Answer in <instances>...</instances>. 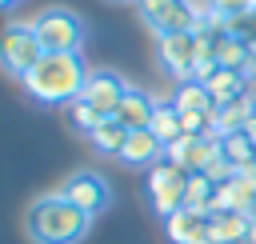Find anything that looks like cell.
Masks as SVG:
<instances>
[{
  "mask_svg": "<svg viewBox=\"0 0 256 244\" xmlns=\"http://www.w3.org/2000/svg\"><path fill=\"white\" fill-rule=\"evenodd\" d=\"M204 88H208L212 104L220 108V104H228V100H240V96L248 92V80H244V72H236V68H216V72L204 80Z\"/></svg>",
  "mask_w": 256,
  "mask_h": 244,
  "instance_id": "13",
  "label": "cell"
},
{
  "mask_svg": "<svg viewBox=\"0 0 256 244\" xmlns=\"http://www.w3.org/2000/svg\"><path fill=\"white\" fill-rule=\"evenodd\" d=\"M184 184H188V172L168 160H160L144 172V192H148V204L160 220H168L172 212L184 208Z\"/></svg>",
  "mask_w": 256,
  "mask_h": 244,
  "instance_id": "6",
  "label": "cell"
},
{
  "mask_svg": "<svg viewBox=\"0 0 256 244\" xmlns=\"http://www.w3.org/2000/svg\"><path fill=\"white\" fill-rule=\"evenodd\" d=\"M12 4H20V0H0V8H12Z\"/></svg>",
  "mask_w": 256,
  "mask_h": 244,
  "instance_id": "27",
  "label": "cell"
},
{
  "mask_svg": "<svg viewBox=\"0 0 256 244\" xmlns=\"http://www.w3.org/2000/svg\"><path fill=\"white\" fill-rule=\"evenodd\" d=\"M124 140H128V128H124L116 116H104V120L96 124V132H92V144H96V152H104V156H120Z\"/></svg>",
  "mask_w": 256,
  "mask_h": 244,
  "instance_id": "20",
  "label": "cell"
},
{
  "mask_svg": "<svg viewBox=\"0 0 256 244\" xmlns=\"http://www.w3.org/2000/svg\"><path fill=\"white\" fill-rule=\"evenodd\" d=\"M68 116H72V124H76L80 132H88V136H92V132H96V124H100V116H96L84 100H72V104H68Z\"/></svg>",
  "mask_w": 256,
  "mask_h": 244,
  "instance_id": "22",
  "label": "cell"
},
{
  "mask_svg": "<svg viewBox=\"0 0 256 244\" xmlns=\"http://www.w3.org/2000/svg\"><path fill=\"white\" fill-rule=\"evenodd\" d=\"M132 4H136V16H140L156 36L196 32L200 12H204V4H192V0H132Z\"/></svg>",
  "mask_w": 256,
  "mask_h": 244,
  "instance_id": "5",
  "label": "cell"
},
{
  "mask_svg": "<svg viewBox=\"0 0 256 244\" xmlns=\"http://www.w3.org/2000/svg\"><path fill=\"white\" fill-rule=\"evenodd\" d=\"M212 192H216V184H212L204 172H188V184H184V208H192V212H204V216H208Z\"/></svg>",
  "mask_w": 256,
  "mask_h": 244,
  "instance_id": "21",
  "label": "cell"
},
{
  "mask_svg": "<svg viewBox=\"0 0 256 244\" xmlns=\"http://www.w3.org/2000/svg\"><path fill=\"white\" fill-rule=\"evenodd\" d=\"M68 204H76L80 212H88V216H100L104 208H108V180L104 176H96V172H72L68 180H64V192H60Z\"/></svg>",
  "mask_w": 256,
  "mask_h": 244,
  "instance_id": "9",
  "label": "cell"
},
{
  "mask_svg": "<svg viewBox=\"0 0 256 244\" xmlns=\"http://www.w3.org/2000/svg\"><path fill=\"white\" fill-rule=\"evenodd\" d=\"M156 56H160V68L176 80H192V64L200 56V36L196 32H168V36H156Z\"/></svg>",
  "mask_w": 256,
  "mask_h": 244,
  "instance_id": "7",
  "label": "cell"
},
{
  "mask_svg": "<svg viewBox=\"0 0 256 244\" xmlns=\"http://www.w3.org/2000/svg\"><path fill=\"white\" fill-rule=\"evenodd\" d=\"M208 8L232 20V16H244V12H256V0H208Z\"/></svg>",
  "mask_w": 256,
  "mask_h": 244,
  "instance_id": "23",
  "label": "cell"
},
{
  "mask_svg": "<svg viewBox=\"0 0 256 244\" xmlns=\"http://www.w3.org/2000/svg\"><path fill=\"white\" fill-rule=\"evenodd\" d=\"M204 40H208V36H204ZM212 56H216V64H220V68H236V72H244V68H248V60H252V48H248L240 36L220 32V36H212Z\"/></svg>",
  "mask_w": 256,
  "mask_h": 244,
  "instance_id": "15",
  "label": "cell"
},
{
  "mask_svg": "<svg viewBox=\"0 0 256 244\" xmlns=\"http://www.w3.org/2000/svg\"><path fill=\"white\" fill-rule=\"evenodd\" d=\"M124 92H128V84H124L116 72H88L84 92H80L76 100H84V104L104 120V116H116V108H120Z\"/></svg>",
  "mask_w": 256,
  "mask_h": 244,
  "instance_id": "8",
  "label": "cell"
},
{
  "mask_svg": "<svg viewBox=\"0 0 256 244\" xmlns=\"http://www.w3.org/2000/svg\"><path fill=\"white\" fill-rule=\"evenodd\" d=\"M244 244H256V216L248 220V236H244Z\"/></svg>",
  "mask_w": 256,
  "mask_h": 244,
  "instance_id": "26",
  "label": "cell"
},
{
  "mask_svg": "<svg viewBox=\"0 0 256 244\" xmlns=\"http://www.w3.org/2000/svg\"><path fill=\"white\" fill-rule=\"evenodd\" d=\"M120 160H124L128 168H152V164L164 160V144H160L148 128H132L128 140H124V148H120Z\"/></svg>",
  "mask_w": 256,
  "mask_h": 244,
  "instance_id": "10",
  "label": "cell"
},
{
  "mask_svg": "<svg viewBox=\"0 0 256 244\" xmlns=\"http://www.w3.org/2000/svg\"><path fill=\"white\" fill-rule=\"evenodd\" d=\"M84 80H88V68L80 52H44L20 84L40 104H72L84 92Z\"/></svg>",
  "mask_w": 256,
  "mask_h": 244,
  "instance_id": "1",
  "label": "cell"
},
{
  "mask_svg": "<svg viewBox=\"0 0 256 244\" xmlns=\"http://www.w3.org/2000/svg\"><path fill=\"white\" fill-rule=\"evenodd\" d=\"M220 152L228 164H236V172H256V144L244 132H228L220 140Z\"/></svg>",
  "mask_w": 256,
  "mask_h": 244,
  "instance_id": "16",
  "label": "cell"
},
{
  "mask_svg": "<svg viewBox=\"0 0 256 244\" xmlns=\"http://www.w3.org/2000/svg\"><path fill=\"white\" fill-rule=\"evenodd\" d=\"M172 104H176L180 112H208V108H216L212 96H208V88H204L200 80H180L176 92H172Z\"/></svg>",
  "mask_w": 256,
  "mask_h": 244,
  "instance_id": "18",
  "label": "cell"
},
{
  "mask_svg": "<svg viewBox=\"0 0 256 244\" xmlns=\"http://www.w3.org/2000/svg\"><path fill=\"white\" fill-rule=\"evenodd\" d=\"M256 112V100L244 92L240 100H228V104H220L216 108V124H220V136H228V132H244V124H248V116Z\"/></svg>",
  "mask_w": 256,
  "mask_h": 244,
  "instance_id": "17",
  "label": "cell"
},
{
  "mask_svg": "<svg viewBox=\"0 0 256 244\" xmlns=\"http://www.w3.org/2000/svg\"><path fill=\"white\" fill-rule=\"evenodd\" d=\"M248 220L252 216H244V212H216V216H208V240L212 244H244Z\"/></svg>",
  "mask_w": 256,
  "mask_h": 244,
  "instance_id": "14",
  "label": "cell"
},
{
  "mask_svg": "<svg viewBox=\"0 0 256 244\" xmlns=\"http://www.w3.org/2000/svg\"><path fill=\"white\" fill-rule=\"evenodd\" d=\"M40 56H44V48H40V40H36L32 20H12V24L0 32V64H4L8 76L24 80V76L36 68Z\"/></svg>",
  "mask_w": 256,
  "mask_h": 244,
  "instance_id": "4",
  "label": "cell"
},
{
  "mask_svg": "<svg viewBox=\"0 0 256 244\" xmlns=\"http://www.w3.org/2000/svg\"><path fill=\"white\" fill-rule=\"evenodd\" d=\"M244 136H248V140H252V144H256V112H252V116H248V124H244Z\"/></svg>",
  "mask_w": 256,
  "mask_h": 244,
  "instance_id": "25",
  "label": "cell"
},
{
  "mask_svg": "<svg viewBox=\"0 0 256 244\" xmlns=\"http://www.w3.org/2000/svg\"><path fill=\"white\" fill-rule=\"evenodd\" d=\"M32 28H36V40L44 52H80L84 44V20L72 12V8H44L40 16H32Z\"/></svg>",
  "mask_w": 256,
  "mask_h": 244,
  "instance_id": "3",
  "label": "cell"
},
{
  "mask_svg": "<svg viewBox=\"0 0 256 244\" xmlns=\"http://www.w3.org/2000/svg\"><path fill=\"white\" fill-rule=\"evenodd\" d=\"M164 232H168L172 244H204L208 240V216L192 212V208H180L164 220Z\"/></svg>",
  "mask_w": 256,
  "mask_h": 244,
  "instance_id": "11",
  "label": "cell"
},
{
  "mask_svg": "<svg viewBox=\"0 0 256 244\" xmlns=\"http://www.w3.org/2000/svg\"><path fill=\"white\" fill-rule=\"evenodd\" d=\"M204 176H208L212 184H228V180L236 176V164H228V160H224V152H220V156H216V160L204 168Z\"/></svg>",
  "mask_w": 256,
  "mask_h": 244,
  "instance_id": "24",
  "label": "cell"
},
{
  "mask_svg": "<svg viewBox=\"0 0 256 244\" xmlns=\"http://www.w3.org/2000/svg\"><path fill=\"white\" fill-rule=\"evenodd\" d=\"M148 132L168 148L172 140H180V108L176 104H156L152 120H148Z\"/></svg>",
  "mask_w": 256,
  "mask_h": 244,
  "instance_id": "19",
  "label": "cell"
},
{
  "mask_svg": "<svg viewBox=\"0 0 256 244\" xmlns=\"http://www.w3.org/2000/svg\"><path fill=\"white\" fill-rule=\"evenodd\" d=\"M92 228V216L68 204L64 196H40L28 208V236L36 244H80Z\"/></svg>",
  "mask_w": 256,
  "mask_h": 244,
  "instance_id": "2",
  "label": "cell"
},
{
  "mask_svg": "<svg viewBox=\"0 0 256 244\" xmlns=\"http://www.w3.org/2000/svg\"><path fill=\"white\" fill-rule=\"evenodd\" d=\"M152 112H156V100H152L148 92H140V88L128 84V92H124V100H120V108H116V120L132 132V128H148Z\"/></svg>",
  "mask_w": 256,
  "mask_h": 244,
  "instance_id": "12",
  "label": "cell"
}]
</instances>
